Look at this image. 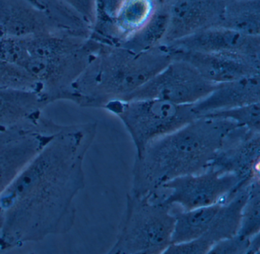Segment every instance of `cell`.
<instances>
[{
  "mask_svg": "<svg viewBox=\"0 0 260 254\" xmlns=\"http://www.w3.org/2000/svg\"><path fill=\"white\" fill-rule=\"evenodd\" d=\"M168 49L172 60H180L189 64L204 78L218 84L243 77L259 74V68L242 59L223 54L184 50Z\"/></svg>",
  "mask_w": 260,
  "mask_h": 254,
  "instance_id": "5bb4252c",
  "label": "cell"
},
{
  "mask_svg": "<svg viewBox=\"0 0 260 254\" xmlns=\"http://www.w3.org/2000/svg\"><path fill=\"white\" fill-rule=\"evenodd\" d=\"M222 203L191 210H183L171 205L175 217L172 244L191 241L203 235Z\"/></svg>",
  "mask_w": 260,
  "mask_h": 254,
  "instance_id": "ac0fdd59",
  "label": "cell"
},
{
  "mask_svg": "<svg viewBox=\"0 0 260 254\" xmlns=\"http://www.w3.org/2000/svg\"><path fill=\"white\" fill-rule=\"evenodd\" d=\"M226 1H230V0H226Z\"/></svg>",
  "mask_w": 260,
  "mask_h": 254,
  "instance_id": "4dcf8cb0",
  "label": "cell"
},
{
  "mask_svg": "<svg viewBox=\"0 0 260 254\" xmlns=\"http://www.w3.org/2000/svg\"><path fill=\"white\" fill-rule=\"evenodd\" d=\"M260 231L259 179L252 181L247 199L242 211L241 221L237 235L243 238H251Z\"/></svg>",
  "mask_w": 260,
  "mask_h": 254,
  "instance_id": "7402d4cb",
  "label": "cell"
},
{
  "mask_svg": "<svg viewBox=\"0 0 260 254\" xmlns=\"http://www.w3.org/2000/svg\"><path fill=\"white\" fill-rule=\"evenodd\" d=\"M169 10L170 7L157 5L149 22L119 46L135 52H143L162 45L168 28Z\"/></svg>",
  "mask_w": 260,
  "mask_h": 254,
  "instance_id": "ffe728a7",
  "label": "cell"
},
{
  "mask_svg": "<svg viewBox=\"0 0 260 254\" xmlns=\"http://www.w3.org/2000/svg\"><path fill=\"white\" fill-rule=\"evenodd\" d=\"M171 49L223 54L260 68V36H246L222 27H213L166 44Z\"/></svg>",
  "mask_w": 260,
  "mask_h": 254,
  "instance_id": "9c48e42d",
  "label": "cell"
},
{
  "mask_svg": "<svg viewBox=\"0 0 260 254\" xmlns=\"http://www.w3.org/2000/svg\"><path fill=\"white\" fill-rule=\"evenodd\" d=\"M237 127L228 120L202 115L150 143L135 156L131 193L149 197L172 179L210 168L223 141Z\"/></svg>",
  "mask_w": 260,
  "mask_h": 254,
  "instance_id": "7a4b0ae2",
  "label": "cell"
},
{
  "mask_svg": "<svg viewBox=\"0 0 260 254\" xmlns=\"http://www.w3.org/2000/svg\"><path fill=\"white\" fill-rule=\"evenodd\" d=\"M48 105L46 98L38 91L0 86V131L37 123Z\"/></svg>",
  "mask_w": 260,
  "mask_h": 254,
  "instance_id": "9a60e30c",
  "label": "cell"
},
{
  "mask_svg": "<svg viewBox=\"0 0 260 254\" xmlns=\"http://www.w3.org/2000/svg\"><path fill=\"white\" fill-rule=\"evenodd\" d=\"M97 123L63 125L0 196L2 252L69 232Z\"/></svg>",
  "mask_w": 260,
  "mask_h": 254,
  "instance_id": "6da1fadb",
  "label": "cell"
},
{
  "mask_svg": "<svg viewBox=\"0 0 260 254\" xmlns=\"http://www.w3.org/2000/svg\"><path fill=\"white\" fill-rule=\"evenodd\" d=\"M171 205L130 193L118 235L109 254H161L172 244Z\"/></svg>",
  "mask_w": 260,
  "mask_h": 254,
  "instance_id": "277c9868",
  "label": "cell"
},
{
  "mask_svg": "<svg viewBox=\"0 0 260 254\" xmlns=\"http://www.w3.org/2000/svg\"><path fill=\"white\" fill-rule=\"evenodd\" d=\"M42 10L51 20L72 34L90 37L92 25L63 0H27Z\"/></svg>",
  "mask_w": 260,
  "mask_h": 254,
  "instance_id": "44dd1931",
  "label": "cell"
},
{
  "mask_svg": "<svg viewBox=\"0 0 260 254\" xmlns=\"http://www.w3.org/2000/svg\"><path fill=\"white\" fill-rule=\"evenodd\" d=\"M92 25L95 20L96 0H63Z\"/></svg>",
  "mask_w": 260,
  "mask_h": 254,
  "instance_id": "4316f807",
  "label": "cell"
},
{
  "mask_svg": "<svg viewBox=\"0 0 260 254\" xmlns=\"http://www.w3.org/2000/svg\"><path fill=\"white\" fill-rule=\"evenodd\" d=\"M259 74L216 84L201 101L193 105L197 116L260 103Z\"/></svg>",
  "mask_w": 260,
  "mask_h": 254,
  "instance_id": "2e32d148",
  "label": "cell"
},
{
  "mask_svg": "<svg viewBox=\"0 0 260 254\" xmlns=\"http://www.w3.org/2000/svg\"><path fill=\"white\" fill-rule=\"evenodd\" d=\"M253 180L208 168L166 182L152 198L164 205L191 210L226 202L239 188Z\"/></svg>",
  "mask_w": 260,
  "mask_h": 254,
  "instance_id": "8992f818",
  "label": "cell"
},
{
  "mask_svg": "<svg viewBox=\"0 0 260 254\" xmlns=\"http://www.w3.org/2000/svg\"><path fill=\"white\" fill-rule=\"evenodd\" d=\"M226 0H175L169 10V23L162 45L218 27Z\"/></svg>",
  "mask_w": 260,
  "mask_h": 254,
  "instance_id": "7c38bea8",
  "label": "cell"
},
{
  "mask_svg": "<svg viewBox=\"0 0 260 254\" xmlns=\"http://www.w3.org/2000/svg\"><path fill=\"white\" fill-rule=\"evenodd\" d=\"M62 126L44 115L35 124L0 131V196Z\"/></svg>",
  "mask_w": 260,
  "mask_h": 254,
  "instance_id": "52a82bcc",
  "label": "cell"
},
{
  "mask_svg": "<svg viewBox=\"0 0 260 254\" xmlns=\"http://www.w3.org/2000/svg\"><path fill=\"white\" fill-rule=\"evenodd\" d=\"M103 109L118 117L130 135L136 154L156 140L197 118L193 105H179L154 99L115 100Z\"/></svg>",
  "mask_w": 260,
  "mask_h": 254,
  "instance_id": "5b68a950",
  "label": "cell"
},
{
  "mask_svg": "<svg viewBox=\"0 0 260 254\" xmlns=\"http://www.w3.org/2000/svg\"><path fill=\"white\" fill-rule=\"evenodd\" d=\"M1 230H2V215H1V212H0V239H1ZM0 252H3L1 246H0Z\"/></svg>",
  "mask_w": 260,
  "mask_h": 254,
  "instance_id": "f546056e",
  "label": "cell"
},
{
  "mask_svg": "<svg viewBox=\"0 0 260 254\" xmlns=\"http://www.w3.org/2000/svg\"><path fill=\"white\" fill-rule=\"evenodd\" d=\"M216 84L204 78L183 60H172L162 71L127 99H154L179 105H194L207 97Z\"/></svg>",
  "mask_w": 260,
  "mask_h": 254,
  "instance_id": "ba28073f",
  "label": "cell"
},
{
  "mask_svg": "<svg viewBox=\"0 0 260 254\" xmlns=\"http://www.w3.org/2000/svg\"><path fill=\"white\" fill-rule=\"evenodd\" d=\"M260 250L259 234L252 237L247 254H258Z\"/></svg>",
  "mask_w": 260,
  "mask_h": 254,
  "instance_id": "83f0119b",
  "label": "cell"
},
{
  "mask_svg": "<svg viewBox=\"0 0 260 254\" xmlns=\"http://www.w3.org/2000/svg\"><path fill=\"white\" fill-rule=\"evenodd\" d=\"M175 0H156V4L159 6H167L170 7Z\"/></svg>",
  "mask_w": 260,
  "mask_h": 254,
  "instance_id": "f1b7e54d",
  "label": "cell"
},
{
  "mask_svg": "<svg viewBox=\"0 0 260 254\" xmlns=\"http://www.w3.org/2000/svg\"><path fill=\"white\" fill-rule=\"evenodd\" d=\"M205 115L223 118L232 121L239 127L260 132V103L219 111Z\"/></svg>",
  "mask_w": 260,
  "mask_h": 254,
  "instance_id": "603a6c76",
  "label": "cell"
},
{
  "mask_svg": "<svg viewBox=\"0 0 260 254\" xmlns=\"http://www.w3.org/2000/svg\"><path fill=\"white\" fill-rule=\"evenodd\" d=\"M260 132L237 127L228 135L210 168L246 180L259 179Z\"/></svg>",
  "mask_w": 260,
  "mask_h": 254,
  "instance_id": "8fae6325",
  "label": "cell"
},
{
  "mask_svg": "<svg viewBox=\"0 0 260 254\" xmlns=\"http://www.w3.org/2000/svg\"><path fill=\"white\" fill-rule=\"evenodd\" d=\"M156 8V0H124L114 15L103 44L121 45L149 22Z\"/></svg>",
  "mask_w": 260,
  "mask_h": 254,
  "instance_id": "e0dca14e",
  "label": "cell"
},
{
  "mask_svg": "<svg viewBox=\"0 0 260 254\" xmlns=\"http://www.w3.org/2000/svg\"><path fill=\"white\" fill-rule=\"evenodd\" d=\"M252 182L243 185L220 205L209 228L203 235L185 243H173L164 253H209L216 243L237 234L241 221L243 205Z\"/></svg>",
  "mask_w": 260,
  "mask_h": 254,
  "instance_id": "30bf717a",
  "label": "cell"
},
{
  "mask_svg": "<svg viewBox=\"0 0 260 254\" xmlns=\"http://www.w3.org/2000/svg\"><path fill=\"white\" fill-rule=\"evenodd\" d=\"M172 60L165 45L135 52L103 44L73 84L69 101L80 107L103 109L109 102L125 100Z\"/></svg>",
  "mask_w": 260,
  "mask_h": 254,
  "instance_id": "3957f363",
  "label": "cell"
},
{
  "mask_svg": "<svg viewBox=\"0 0 260 254\" xmlns=\"http://www.w3.org/2000/svg\"><path fill=\"white\" fill-rule=\"evenodd\" d=\"M218 27L260 36V0L226 1Z\"/></svg>",
  "mask_w": 260,
  "mask_h": 254,
  "instance_id": "d6986e66",
  "label": "cell"
},
{
  "mask_svg": "<svg viewBox=\"0 0 260 254\" xmlns=\"http://www.w3.org/2000/svg\"><path fill=\"white\" fill-rule=\"evenodd\" d=\"M251 238H243L235 234L216 243L209 253L212 254H247Z\"/></svg>",
  "mask_w": 260,
  "mask_h": 254,
  "instance_id": "484cf974",
  "label": "cell"
},
{
  "mask_svg": "<svg viewBox=\"0 0 260 254\" xmlns=\"http://www.w3.org/2000/svg\"><path fill=\"white\" fill-rule=\"evenodd\" d=\"M0 86L31 89L41 92L40 88L25 71L0 59Z\"/></svg>",
  "mask_w": 260,
  "mask_h": 254,
  "instance_id": "d4e9b609",
  "label": "cell"
},
{
  "mask_svg": "<svg viewBox=\"0 0 260 254\" xmlns=\"http://www.w3.org/2000/svg\"><path fill=\"white\" fill-rule=\"evenodd\" d=\"M56 33L74 35L27 0H0V36L22 39Z\"/></svg>",
  "mask_w": 260,
  "mask_h": 254,
  "instance_id": "4fadbf2b",
  "label": "cell"
},
{
  "mask_svg": "<svg viewBox=\"0 0 260 254\" xmlns=\"http://www.w3.org/2000/svg\"><path fill=\"white\" fill-rule=\"evenodd\" d=\"M124 0H96L95 20L90 37L103 43L107 35L112 18Z\"/></svg>",
  "mask_w": 260,
  "mask_h": 254,
  "instance_id": "cb8c5ba5",
  "label": "cell"
}]
</instances>
